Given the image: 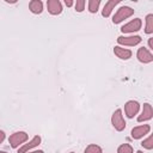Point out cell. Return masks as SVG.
Wrapping results in <instances>:
<instances>
[{
	"mask_svg": "<svg viewBox=\"0 0 153 153\" xmlns=\"http://www.w3.org/2000/svg\"><path fill=\"white\" fill-rule=\"evenodd\" d=\"M134 14V10L129 6H122L117 10V12L114 14L112 17V23L114 24H120L121 22H123L124 19L131 17Z\"/></svg>",
	"mask_w": 153,
	"mask_h": 153,
	"instance_id": "6da1fadb",
	"label": "cell"
},
{
	"mask_svg": "<svg viewBox=\"0 0 153 153\" xmlns=\"http://www.w3.org/2000/svg\"><path fill=\"white\" fill-rule=\"evenodd\" d=\"M111 124L112 127L117 130V131H122L124 130L126 128V121L123 118V115H122V110L121 109H117L116 111H114L112 116H111Z\"/></svg>",
	"mask_w": 153,
	"mask_h": 153,
	"instance_id": "7a4b0ae2",
	"label": "cell"
},
{
	"mask_svg": "<svg viewBox=\"0 0 153 153\" xmlns=\"http://www.w3.org/2000/svg\"><path fill=\"white\" fill-rule=\"evenodd\" d=\"M29 139V135L25 131H16L8 137L10 146L12 148H18L20 145H23Z\"/></svg>",
	"mask_w": 153,
	"mask_h": 153,
	"instance_id": "3957f363",
	"label": "cell"
},
{
	"mask_svg": "<svg viewBox=\"0 0 153 153\" xmlns=\"http://www.w3.org/2000/svg\"><path fill=\"white\" fill-rule=\"evenodd\" d=\"M142 26V22L140 18H135L133 20H130L129 23L124 24L122 27H121V31L123 33H133V32H136L141 29Z\"/></svg>",
	"mask_w": 153,
	"mask_h": 153,
	"instance_id": "277c9868",
	"label": "cell"
},
{
	"mask_svg": "<svg viewBox=\"0 0 153 153\" xmlns=\"http://www.w3.org/2000/svg\"><path fill=\"white\" fill-rule=\"evenodd\" d=\"M142 38L140 36H118L117 37V43L120 45H127V47H134L141 43Z\"/></svg>",
	"mask_w": 153,
	"mask_h": 153,
	"instance_id": "5b68a950",
	"label": "cell"
},
{
	"mask_svg": "<svg viewBox=\"0 0 153 153\" xmlns=\"http://www.w3.org/2000/svg\"><path fill=\"white\" fill-rule=\"evenodd\" d=\"M140 110V104L136 100H128L124 104V112L128 118H133Z\"/></svg>",
	"mask_w": 153,
	"mask_h": 153,
	"instance_id": "8992f818",
	"label": "cell"
},
{
	"mask_svg": "<svg viewBox=\"0 0 153 153\" xmlns=\"http://www.w3.org/2000/svg\"><path fill=\"white\" fill-rule=\"evenodd\" d=\"M151 130V126L149 124H142V126H137V127H134L130 131L131 134V137L134 140H139L141 137H143L145 135H147Z\"/></svg>",
	"mask_w": 153,
	"mask_h": 153,
	"instance_id": "52a82bcc",
	"label": "cell"
},
{
	"mask_svg": "<svg viewBox=\"0 0 153 153\" xmlns=\"http://www.w3.org/2000/svg\"><path fill=\"white\" fill-rule=\"evenodd\" d=\"M136 57H137V60H139L141 63H151V62L153 61V55H152V53H151L147 48H145V47L137 49Z\"/></svg>",
	"mask_w": 153,
	"mask_h": 153,
	"instance_id": "ba28073f",
	"label": "cell"
},
{
	"mask_svg": "<svg viewBox=\"0 0 153 153\" xmlns=\"http://www.w3.org/2000/svg\"><path fill=\"white\" fill-rule=\"evenodd\" d=\"M153 117V109L152 105L149 103H145L141 114L137 116V122H145V121H149Z\"/></svg>",
	"mask_w": 153,
	"mask_h": 153,
	"instance_id": "9c48e42d",
	"label": "cell"
},
{
	"mask_svg": "<svg viewBox=\"0 0 153 153\" xmlns=\"http://www.w3.org/2000/svg\"><path fill=\"white\" fill-rule=\"evenodd\" d=\"M39 143H41V136L36 135L27 143H24L22 147H19L18 148V153H29L30 149H32L33 147H37Z\"/></svg>",
	"mask_w": 153,
	"mask_h": 153,
	"instance_id": "30bf717a",
	"label": "cell"
},
{
	"mask_svg": "<svg viewBox=\"0 0 153 153\" xmlns=\"http://www.w3.org/2000/svg\"><path fill=\"white\" fill-rule=\"evenodd\" d=\"M47 8H48V12L53 16H57L62 12V5L59 0H48Z\"/></svg>",
	"mask_w": 153,
	"mask_h": 153,
	"instance_id": "8fae6325",
	"label": "cell"
},
{
	"mask_svg": "<svg viewBox=\"0 0 153 153\" xmlns=\"http://www.w3.org/2000/svg\"><path fill=\"white\" fill-rule=\"evenodd\" d=\"M114 54H115L118 59H121V60H129V59L131 57V55H133V53H131L130 49L122 48V47H120V45H116V47L114 48Z\"/></svg>",
	"mask_w": 153,
	"mask_h": 153,
	"instance_id": "7c38bea8",
	"label": "cell"
},
{
	"mask_svg": "<svg viewBox=\"0 0 153 153\" xmlns=\"http://www.w3.org/2000/svg\"><path fill=\"white\" fill-rule=\"evenodd\" d=\"M120 2H121L120 0H109V1H106L105 5H104V7H103V10H102V16L105 17V18H108L111 14V12L115 8V6L118 5Z\"/></svg>",
	"mask_w": 153,
	"mask_h": 153,
	"instance_id": "4fadbf2b",
	"label": "cell"
},
{
	"mask_svg": "<svg viewBox=\"0 0 153 153\" xmlns=\"http://www.w3.org/2000/svg\"><path fill=\"white\" fill-rule=\"evenodd\" d=\"M29 10L33 14H39L43 11V2L41 0H31L29 2Z\"/></svg>",
	"mask_w": 153,
	"mask_h": 153,
	"instance_id": "5bb4252c",
	"label": "cell"
},
{
	"mask_svg": "<svg viewBox=\"0 0 153 153\" xmlns=\"http://www.w3.org/2000/svg\"><path fill=\"white\" fill-rule=\"evenodd\" d=\"M145 32L147 35L153 33V14L149 13L146 16V27H145Z\"/></svg>",
	"mask_w": 153,
	"mask_h": 153,
	"instance_id": "9a60e30c",
	"label": "cell"
},
{
	"mask_svg": "<svg viewBox=\"0 0 153 153\" xmlns=\"http://www.w3.org/2000/svg\"><path fill=\"white\" fill-rule=\"evenodd\" d=\"M99 5H100L99 0H90L88 1V11L91 13H96L99 8Z\"/></svg>",
	"mask_w": 153,
	"mask_h": 153,
	"instance_id": "2e32d148",
	"label": "cell"
},
{
	"mask_svg": "<svg viewBox=\"0 0 153 153\" xmlns=\"http://www.w3.org/2000/svg\"><path fill=\"white\" fill-rule=\"evenodd\" d=\"M84 153H102V148H100L98 145L91 143V145H88V146L85 148Z\"/></svg>",
	"mask_w": 153,
	"mask_h": 153,
	"instance_id": "e0dca14e",
	"label": "cell"
},
{
	"mask_svg": "<svg viewBox=\"0 0 153 153\" xmlns=\"http://www.w3.org/2000/svg\"><path fill=\"white\" fill-rule=\"evenodd\" d=\"M117 153H134V152H133V147L129 143H122L121 146H118Z\"/></svg>",
	"mask_w": 153,
	"mask_h": 153,
	"instance_id": "ac0fdd59",
	"label": "cell"
},
{
	"mask_svg": "<svg viewBox=\"0 0 153 153\" xmlns=\"http://www.w3.org/2000/svg\"><path fill=\"white\" fill-rule=\"evenodd\" d=\"M141 146L146 149H152L153 148V135H149L146 140H143L141 142Z\"/></svg>",
	"mask_w": 153,
	"mask_h": 153,
	"instance_id": "d6986e66",
	"label": "cell"
},
{
	"mask_svg": "<svg viewBox=\"0 0 153 153\" xmlns=\"http://www.w3.org/2000/svg\"><path fill=\"white\" fill-rule=\"evenodd\" d=\"M85 0H76L74 2V8L76 12H82L85 10Z\"/></svg>",
	"mask_w": 153,
	"mask_h": 153,
	"instance_id": "ffe728a7",
	"label": "cell"
},
{
	"mask_svg": "<svg viewBox=\"0 0 153 153\" xmlns=\"http://www.w3.org/2000/svg\"><path fill=\"white\" fill-rule=\"evenodd\" d=\"M5 137H6V135H5V133H4L2 130H0V143H2V141L5 140Z\"/></svg>",
	"mask_w": 153,
	"mask_h": 153,
	"instance_id": "44dd1931",
	"label": "cell"
},
{
	"mask_svg": "<svg viewBox=\"0 0 153 153\" xmlns=\"http://www.w3.org/2000/svg\"><path fill=\"white\" fill-rule=\"evenodd\" d=\"M65 4H66V6H67V7H71V6H73V5H74V1H72V0H66V1H65Z\"/></svg>",
	"mask_w": 153,
	"mask_h": 153,
	"instance_id": "7402d4cb",
	"label": "cell"
},
{
	"mask_svg": "<svg viewBox=\"0 0 153 153\" xmlns=\"http://www.w3.org/2000/svg\"><path fill=\"white\" fill-rule=\"evenodd\" d=\"M148 47H149V49H153V37L148 38Z\"/></svg>",
	"mask_w": 153,
	"mask_h": 153,
	"instance_id": "603a6c76",
	"label": "cell"
},
{
	"mask_svg": "<svg viewBox=\"0 0 153 153\" xmlns=\"http://www.w3.org/2000/svg\"><path fill=\"white\" fill-rule=\"evenodd\" d=\"M29 153H44L42 149H38V151H33V152H29Z\"/></svg>",
	"mask_w": 153,
	"mask_h": 153,
	"instance_id": "cb8c5ba5",
	"label": "cell"
},
{
	"mask_svg": "<svg viewBox=\"0 0 153 153\" xmlns=\"http://www.w3.org/2000/svg\"><path fill=\"white\" fill-rule=\"evenodd\" d=\"M0 153H7V152H4V151H0Z\"/></svg>",
	"mask_w": 153,
	"mask_h": 153,
	"instance_id": "d4e9b609",
	"label": "cell"
},
{
	"mask_svg": "<svg viewBox=\"0 0 153 153\" xmlns=\"http://www.w3.org/2000/svg\"><path fill=\"white\" fill-rule=\"evenodd\" d=\"M136 153H143V152H141V151H137V152H136Z\"/></svg>",
	"mask_w": 153,
	"mask_h": 153,
	"instance_id": "484cf974",
	"label": "cell"
},
{
	"mask_svg": "<svg viewBox=\"0 0 153 153\" xmlns=\"http://www.w3.org/2000/svg\"><path fill=\"white\" fill-rule=\"evenodd\" d=\"M71 153H74V152H71Z\"/></svg>",
	"mask_w": 153,
	"mask_h": 153,
	"instance_id": "4316f807",
	"label": "cell"
}]
</instances>
